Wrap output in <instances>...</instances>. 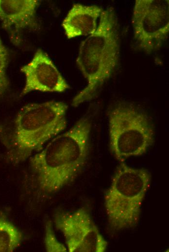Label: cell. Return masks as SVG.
<instances>
[{"label":"cell","mask_w":169,"mask_h":252,"mask_svg":"<svg viewBox=\"0 0 169 252\" xmlns=\"http://www.w3.org/2000/svg\"><path fill=\"white\" fill-rule=\"evenodd\" d=\"M111 151L119 161L145 154L154 142V131L145 112L128 102L117 103L108 114Z\"/></svg>","instance_id":"5b68a950"},{"label":"cell","mask_w":169,"mask_h":252,"mask_svg":"<svg viewBox=\"0 0 169 252\" xmlns=\"http://www.w3.org/2000/svg\"><path fill=\"white\" fill-rule=\"evenodd\" d=\"M25 83L20 96L32 91L62 93L70 88L47 54L38 49L31 60L20 68Z\"/></svg>","instance_id":"ba28073f"},{"label":"cell","mask_w":169,"mask_h":252,"mask_svg":"<svg viewBox=\"0 0 169 252\" xmlns=\"http://www.w3.org/2000/svg\"><path fill=\"white\" fill-rule=\"evenodd\" d=\"M69 252H104L108 243L84 207L72 212H58L53 217Z\"/></svg>","instance_id":"52a82bcc"},{"label":"cell","mask_w":169,"mask_h":252,"mask_svg":"<svg viewBox=\"0 0 169 252\" xmlns=\"http://www.w3.org/2000/svg\"><path fill=\"white\" fill-rule=\"evenodd\" d=\"M102 10V8L96 5L74 4L62 23L67 37L70 39L93 33Z\"/></svg>","instance_id":"30bf717a"},{"label":"cell","mask_w":169,"mask_h":252,"mask_svg":"<svg viewBox=\"0 0 169 252\" xmlns=\"http://www.w3.org/2000/svg\"><path fill=\"white\" fill-rule=\"evenodd\" d=\"M22 233L8 220L0 216V252H12L21 244Z\"/></svg>","instance_id":"8fae6325"},{"label":"cell","mask_w":169,"mask_h":252,"mask_svg":"<svg viewBox=\"0 0 169 252\" xmlns=\"http://www.w3.org/2000/svg\"><path fill=\"white\" fill-rule=\"evenodd\" d=\"M39 3L37 0H0L1 26L14 44H18L24 30L38 29L36 11Z\"/></svg>","instance_id":"9c48e42d"},{"label":"cell","mask_w":169,"mask_h":252,"mask_svg":"<svg viewBox=\"0 0 169 252\" xmlns=\"http://www.w3.org/2000/svg\"><path fill=\"white\" fill-rule=\"evenodd\" d=\"M92 113L87 112L67 131L57 135L31 157L30 170L39 191L50 194L72 182L89 155Z\"/></svg>","instance_id":"6da1fadb"},{"label":"cell","mask_w":169,"mask_h":252,"mask_svg":"<svg viewBox=\"0 0 169 252\" xmlns=\"http://www.w3.org/2000/svg\"><path fill=\"white\" fill-rule=\"evenodd\" d=\"M9 59V51L0 38V96L6 92L9 86L6 72Z\"/></svg>","instance_id":"4fadbf2b"},{"label":"cell","mask_w":169,"mask_h":252,"mask_svg":"<svg viewBox=\"0 0 169 252\" xmlns=\"http://www.w3.org/2000/svg\"><path fill=\"white\" fill-rule=\"evenodd\" d=\"M132 25L140 49L147 54L159 49L169 36V0H136Z\"/></svg>","instance_id":"8992f818"},{"label":"cell","mask_w":169,"mask_h":252,"mask_svg":"<svg viewBox=\"0 0 169 252\" xmlns=\"http://www.w3.org/2000/svg\"><path fill=\"white\" fill-rule=\"evenodd\" d=\"M118 25L114 8L108 6L101 14L96 31L81 42L76 62L87 85L73 97L72 106L95 98L116 69L120 54Z\"/></svg>","instance_id":"7a4b0ae2"},{"label":"cell","mask_w":169,"mask_h":252,"mask_svg":"<svg viewBox=\"0 0 169 252\" xmlns=\"http://www.w3.org/2000/svg\"><path fill=\"white\" fill-rule=\"evenodd\" d=\"M68 106L54 100L25 105L18 112L9 131L2 134L10 162H23L63 131Z\"/></svg>","instance_id":"3957f363"},{"label":"cell","mask_w":169,"mask_h":252,"mask_svg":"<svg viewBox=\"0 0 169 252\" xmlns=\"http://www.w3.org/2000/svg\"><path fill=\"white\" fill-rule=\"evenodd\" d=\"M44 244L46 252H66L67 248L57 239L51 221L46 222L45 225Z\"/></svg>","instance_id":"7c38bea8"},{"label":"cell","mask_w":169,"mask_h":252,"mask_svg":"<svg viewBox=\"0 0 169 252\" xmlns=\"http://www.w3.org/2000/svg\"><path fill=\"white\" fill-rule=\"evenodd\" d=\"M151 180L148 170L135 168L121 162L104 199L108 221L114 230L132 228L138 224Z\"/></svg>","instance_id":"277c9868"}]
</instances>
